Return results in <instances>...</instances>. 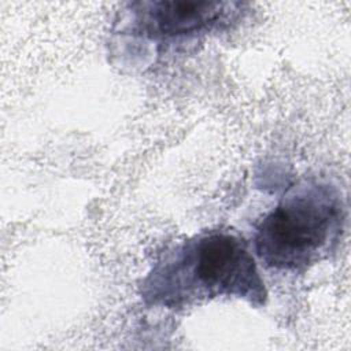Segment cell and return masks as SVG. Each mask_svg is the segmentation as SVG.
Masks as SVG:
<instances>
[{"label": "cell", "mask_w": 351, "mask_h": 351, "mask_svg": "<svg viewBox=\"0 0 351 351\" xmlns=\"http://www.w3.org/2000/svg\"><path fill=\"white\" fill-rule=\"evenodd\" d=\"M346 218L337 186L303 181L258 222L254 251L267 269L303 271L335 252Z\"/></svg>", "instance_id": "7a4b0ae2"}, {"label": "cell", "mask_w": 351, "mask_h": 351, "mask_svg": "<svg viewBox=\"0 0 351 351\" xmlns=\"http://www.w3.org/2000/svg\"><path fill=\"white\" fill-rule=\"evenodd\" d=\"M149 306L180 308L221 296L255 307L267 292L248 243L229 230L200 232L165 250L140 285Z\"/></svg>", "instance_id": "6da1fadb"}, {"label": "cell", "mask_w": 351, "mask_h": 351, "mask_svg": "<svg viewBox=\"0 0 351 351\" xmlns=\"http://www.w3.org/2000/svg\"><path fill=\"white\" fill-rule=\"evenodd\" d=\"M243 7L228 1L159 0L130 3L125 11L132 34L158 44H174L225 29L240 18Z\"/></svg>", "instance_id": "3957f363"}]
</instances>
